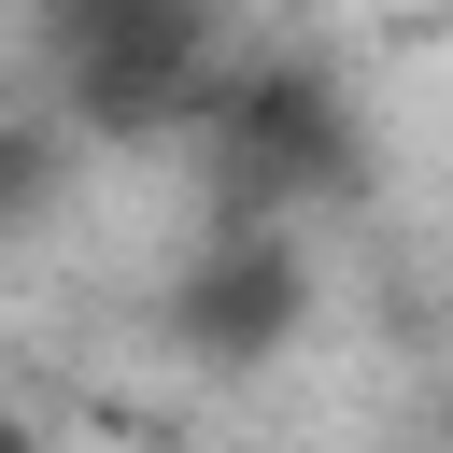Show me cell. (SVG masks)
I'll return each mask as SVG.
<instances>
[{
	"instance_id": "cell-2",
	"label": "cell",
	"mask_w": 453,
	"mask_h": 453,
	"mask_svg": "<svg viewBox=\"0 0 453 453\" xmlns=\"http://www.w3.org/2000/svg\"><path fill=\"white\" fill-rule=\"evenodd\" d=\"M0 453H42V439H28V425H14V411H0Z\"/></svg>"
},
{
	"instance_id": "cell-1",
	"label": "cell",
	"mask_w": 453,
	"mask_h": 453,
	"mask_svg": "<svg viewBox=\"0 0 453 453\" xmlns=\"http://www.w3.org/2000/svg\"><path fill=\"white\" fill-rule=\"evenodd\" d=\"M297 297H311V255L269 226V212H226L184 269V340L198 354H283L297 340Z\"/></svg>"
}]
</instances>
